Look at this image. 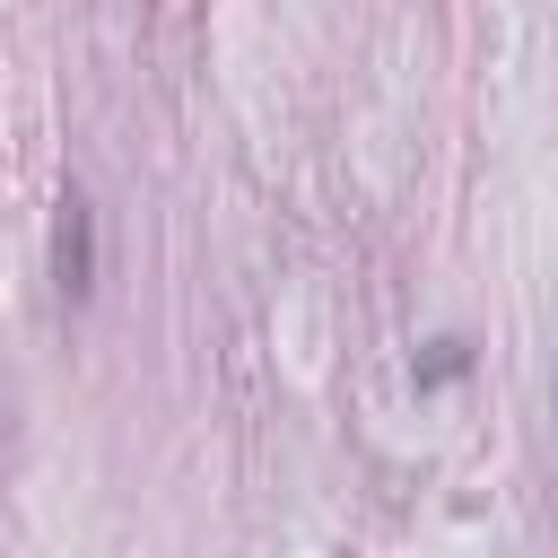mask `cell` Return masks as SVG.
<instances>
[{
	"label": "cell",
	"instance_id": "cell-1",
	"mask_svg": "<svg viewBox=\"0 0 558 558\" xmlns=\"http://www.w3.org/2000/svg\"><path fill=\"white\" fill-rule=\"evenodd\" d=\"M52 288H61V305H87L96 296V201L78 183L52 209Z\"/></svg>",
	"mask_w": 558,
	"mask_h": 558
}]
</instances>
